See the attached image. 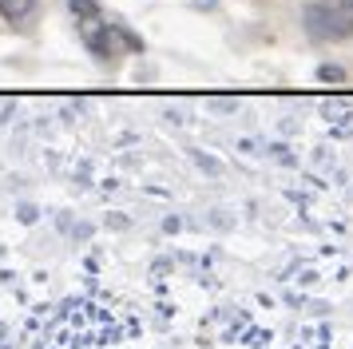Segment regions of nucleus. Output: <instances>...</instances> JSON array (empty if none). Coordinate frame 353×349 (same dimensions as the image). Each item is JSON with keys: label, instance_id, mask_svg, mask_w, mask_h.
Masks as SVG:
<instances>
[{"label": "nucleus", "instance_id": "1", "mask_svg": "<svg viewBox=\"0 0 353 349\" xmlns=\"http://www.w3.org/2000/svg\"><path fill=\"white\" fill-rule=\"evenodd\" d=\"M302 28L318 44H337L353 36V0H314L302 12Z\"/></svg>", "mask_w": 353, "mask_h": 349}, {"label": "nucleus", "instance_id": "2", "mask_svg": "<svg viewBox=\"0 0 353 349\" xmlns=\"http://www.w3.org/2000/svg\"><path fill=\"white\" fill-rule=\"evenodd\" d=\"M72 16H76V24H80L83 44L92 48L99 60H115L119 52H128L123 44H115V36H131V32L112 28V24H108V16L99 12L96 0H72Z\"/></svg>", "mask_w": 353, "mask_h": 349}, {"label": "nucleus", "instance_id": "3", "mask_svg": "<svg viewBox=\"0 0 353 349\" xmlns=\"http://www.w3.org/2000/svg\"><path fill=\"white\" fill-rule=\"evenodd\" d=\"M40 12V0H0V16L12 24V28H28Z\"/></svg>", "mask_w": 353, "mask_h": 349}]
</instances>
